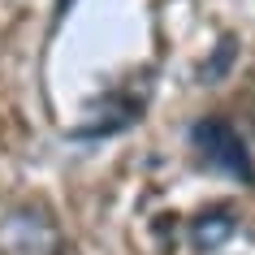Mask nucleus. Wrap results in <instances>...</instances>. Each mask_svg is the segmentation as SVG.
<instances>
[{
	"label": "nucleus",
	"instance_id": "1",
	"mask_svg": "<svg viewBox=\"0 0 255 255\" xmlns=\"http://www.w3.org/2000/svg\"><path fill=\"white\" fill-rule=\"evenodd\" d=\"M65 234L43 203H13L0 212V255H61Z\"/></svg>",
	"mask_w": 255,
	"mask_h": 255
},
{
	"label": "nucleus",
	"instance_id": "2",
	"mask_svg": "<svg viewBox=\"0 0 255 255\" xmlns=\"http://www.w3.org/2000/svg\"><path fill=\"white\" fill-rule=\"evenodd\" d=\"M195 147L203 151V160L225 169V173H238V177H251V156L242 147V134L221 117H208L195 126Z\"/></svg>",
	"mask_w": 255,
	"mask_h": 255
},
{
	"label": "nucleus",
	"instance_id": "3",
	"mask_svg": "<svg viewBox=\"0 0 255 255\" xmlns=\"http://www.w3.org/2000/svg\"><path fill=\"white\" fill-rule=\"evenodd\" d=\"M238 234V221L229 208H212V212H203L195 225H190V242L199 247V251H216V247H225L229 238Z\"/></svg>",
	"mask_w": 255,
	"mask_h": 255
}]
</instances>
